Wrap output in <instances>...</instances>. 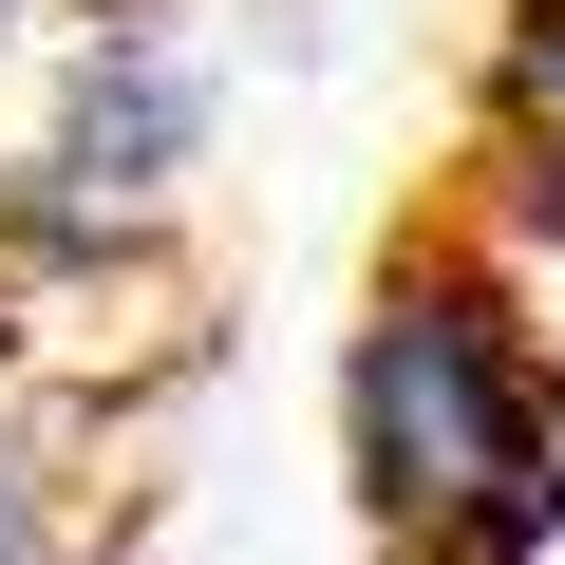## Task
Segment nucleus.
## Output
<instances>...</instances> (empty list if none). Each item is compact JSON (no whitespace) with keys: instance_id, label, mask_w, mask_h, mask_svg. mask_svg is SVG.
Listing matches in <instances>:
<instances>
[{"instance_id":"f257e3e1","label":"nucleus","mask_w":565,"mask_h":565,"mask_svg":"<svg viewBox=\"0 0 565 565\" xmlns=\"http://www.w3.org/2000/svg\"><path fill=\"white\" fill-rule=\"evenodd\" d=\"M340 471L396 565H546L565 546V396L509 264L415 226L340 321Z\"/></svg>"},{"instance_id":"f03ea898","label":"nucleus","mask_w":565,"mask_h":565,"mask_svg":"<svg viewBox=\"0 0 565 565\" xmlns=\"http://www.w3.org/2000/svg\"><path fill=\"white\" fill-rule=\"evenodd\" d=\"M471 189L527 245H565V0H509L471 57Z\"/></svg>"},{"instance_id":"7ed1b4c3","label":"nucleus","mask_w":565,"mask_h":565,"mask_svg":"<svg viewBox=\"0 0 565 565\" xmlns=\"http://www.w3.org/2000/svg\"><path fill=\"white\" fill-rule=\"evenodd\" d=\"M0 565H95V452L20 377H0Z\"/></svg>"}]
</instances>
